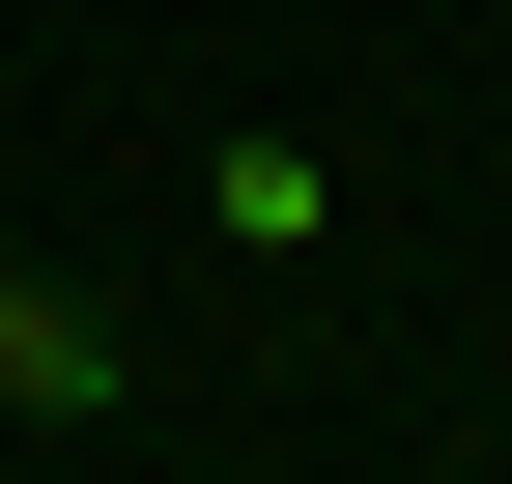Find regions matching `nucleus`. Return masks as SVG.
<instances>
[{
  "instance_id": "1",
  "label": "nucleus",
  "mask_w": 512,
  "mask_h": 484,
  "mask_svg": "<svg viewBox=\"0 0 512 484\" xmlns=\"http://www.w3.org/2000/svg\"><path fill=\"white\" fill-rule=\"evenodd\" d=\"M0 428H143V314L57 257H0Z\"/></svg>"
},
{
  "instance_id": "2",
  "label": "nucleus",
  "mask_w": 512,
  "mask_h": 484,
  "mask_svg": "<svg viewBox=\"0 0 512 484\" xmlns=\"http://www.w3.org/2000/svg\"><path fill=\"white\" fill-rule=\"evenodd\" d=\"M200 228H228V257H313V228H342V171L256 114V143H200Z\"/></svg>"
}]
</instances>
